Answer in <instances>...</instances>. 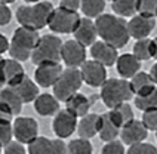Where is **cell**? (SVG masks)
Instances as JSON below:
<instances>
[{
  "label": "cell",
  "instance_id": "6da1fadb",
  "mask_svg": "<svg viewBox=\"0 0 157 154\" xmlns=\"http://www.w3.org/2000/svg\"><path fill=\"white\" fill-rule=\"evenodd\" d=\"M95 25L101 40L113 44L117 49L124 48L131 40L128 22L124 18L119 15L101 13L98 18H95Z\"/></svg>",
  "mask_w": 157,
  "mask_h": 154
},
{
  "label": "cell",
  "instance_id": "7a4b0ae2",
  "mask_svg": "<svg viewBox=\"0 0 157 154\" xmlns=\"http://www.w3.org/2000/svg\"><path fill=\"white\" fill-rule=\"evenodd\" d=\"M53 9L55 8L51 2L42 0L31 6H19L17 9V21L21 27L39 31L49 24Z\"/></svg>",
  "mask_w": 157,
  "mask_h": 154
},
{
  "label": "cell",
  "instance_id": "3957f363",
  "mask_svg": "<svg viewBox=\"0 0 157 154\" xmlns=\"http://www.w3.org/2000/svg\"><path fill=\"white\" fill-rule=\"evenodd\" d=\"M39 39H40L39 31L19 25L13 31V36L10 39V44H9L10 58L19 61V62L30 60L34 48L39 43Z\"/></svg>",
  "mask_w": 157,
  "mask_h": 154
},
{
  "label": "cell",
  "instance_id": "277c9868",
  "mask_svg": "<svg viewBox=\"0 0 157 154\" xmlns=\"http://www.w3.org/2000/svg\"><path fill=\"white\" fill-rule=\"evenodd\" d=\"M99 96L105 107L114 108L119 104L131 101L133 98V92L128 79H107L101 86Z\"/></svg>",
  "mask_w": 157,
  "mask_h": 154
},
{
  "label": "cell",
  "instance_id": "5b68a950",
  "mask_svg": "<svg viewBox=\"0 0 157 154\" xmlns=\"http://www.w3.org/2000/svg\"><path fill=\"white\" fill-rule=\"evenodd\" d=\"M62 40L55 34L40 36L39 43L31 53V61L34 65H40L44 62H59L61 61Z\"/></svg>",
  "mask_w": 157,
  "mask_h": 154
},
{
  "label": "cell",
  "instance_id": "8992f818",
  "mask_svg": "<svg viewBox=\"0 0 157 154\" xmlns=\"http://www.w3.org/2000/svg\"><path fill=\"white\" fill-rule=\"evenodd\" d=\"M83 85V77L78 67H67L62 70L59 79L55 82L53 95L59 99V102H65L70 96L77 94L78 89Z\"/></svg>",
  "mask_w": 157,
  "mask_h": 154
},
{
  "label": "cell",
  "instance_id": "52a82bcc",
  "mask_svg": "<svg viewBox=\"0 0 157 154\" xmlns=\"http://www.w3.org/2000/svg\"><path fill=\"white\" fill-rule=\"evenodd\" d=\"M78 22H80L78 12L67 10L58 6L56 9H53L48 27L51 28V31L58 34H73L74 30L77 28Z\"/></svg>",
  "mask_w": 157,
  "mask_h": 154
},
{
  "label": "cell",
  "instance_id": "ba28073f",
  "mask_svg": "<svg viewBox=\"0 0 157 154\" xmlns=\"http://www.w3.org/2000/svg\"><path fill=\"white\" fill-rule=\"evenodd\" d=\"M80 73L83 77V82L92 87H101L102 83L108 79L107 77V67L95 60L85 61L80 65Z\"/></svg>",
  "mask_w": 157,
  "mask_h": 154
},
{
  "label": "cell",
  "instance_id": "9c48e42d",
  "mask_svg": "<svg viewBox=\"0 0 157 154\" xmlns=\"http://www.w3.org/2000/svg\"><path fill=\"white\" fill-rule=\"evenodd\" d=\"M13 138L22 142L24 145H28L31 141H34L39 137V125L31 117H17L13 121Z\"/></svg>",
  "mask_w": 157,
  "mask_h": 154
},
{
  "label": "cell",
  "instance_id": "30bf717a",
  "mask_svg": "<svg viewBox=\"0 0 157 154\" xmlns=\"http://www.w3.org/2000/svg\"><path fill=\"white\" fill-rule=\"evenodd\" d=\"M77 123L78 117L74 116L71 111L65 110H59L55 114V119L52 123V130L58 138H68L71 137L76 130H77Z\"/></svg>",
  "mask_w": 157,
  "mask_h": 154
},
{
  "label": "cell",
  "instance_id": "8fae6325",
  "mask_svg": "<svg viewBox=\"0 0 157 154\" xmlns=\"http://www.w3.org/2000/svg\"><path fill=\"white\" fill-rule=\"evenodd\" d=\"M86 46L82 44L80 42L74 40H67L62 43L61 51V61L67 67H78L86 61Z\"/></svg>",
  "mask_w": 157,
  "mask_h": 154
},
{
  "label": "cell",
  "instance_id": "7c38bea8",
  "mask_svg": "<svg viewBox=\"0 0 157 154\" xmlns=\"http://www.w3.org/2000/svg\"><path fill=\"white\" fill-rule=\"evenodd\" d=\"M27 153L30 154H64L67 153V145L62 138L49 139L46 137H37L27 147Z\"/></svg>",
  "mask_w": 157,
  "mask_h": 154
},
{
  "label": "cell",
  "instance_id": "4fadbf2b",
  "mask_svg": "<svg viewBox=\"0 0 157 154\" xmlns=\"http://www.w3.org/2000/svg\"><path fill=\"white\" fill-rule=\"evenodd\" d=\"M62 65L59 62H44L37 65L34 71V80L40 87H52L62 73Z\"/></svg>",
  "mask_w": 157,
  "mask_h": 154
},
{
  "label": "cell",
  "instance_id": "5bb4252c",
  "mask_svg": "<svg viewBox=\"0 0 157 154\" xmlns=\"http://www.w3.org/2000/svg\"><path fill=\"white\" fill-rule=\"evenodd\" d=\"M154 27H156V18L145 17L141 13L131 17V19L128 21L129 36H131V39H135V40L148 37L150 33L154 30Z\"/></svg>",
  "mask_w": 157,
  "mask_h": 154
},
{
  "label": "cell",
  "instance_id": "9a60e30c",
  "mask_svg": "<svg viewBox=\"0 0 157 154\" xmlns=\"http://www.w3.org/2000/svg\"><path fill=\"white\" fill-rule=\"evenodd\" d=\"M120 139L123 144L126 145H132L141 141H145L148 137V129L144 126V123L141 120H131L129 123H126L124 126L120 129Z\"/></svg>",
  "mask_w": 157,
  "mask_h": 154
},
{
  "label": "cell",
  "instance_id": "2e32d148",
  "mask_svg": "<svg viewBox=\"0 0 157 154\" xmlns=\"http://www.w3.org/2000/svg\"><path fill=\"white\" fill-rule=\"evenodd\" d=\"M90 56L92 60L101 62L105 67H111V65H116L119 53H117V48H114L113 44L104 42V40H99V42L96 40L90 46Z\"/></svg>",
  "mask_w": 157,
  "mask_h": 154
},
{
  "label": "cell",
  "instance_id": "e0dca14e",
  "mask_svg": "<svg viewBox=\"0 0 157 154\" xmlns=\"http://www.w3.org/2000/svg\"><path fill=\"white\" fill-rule=\"evenodd\" d=\"M74 39L80 42L85 46H92L98 39V30H96L95 21H92V18H80L77 28L74 30Z\"/></svg>",
  "mask_w": 157,
  "mask_h": 154
},
{
  "label": "cell",
  "instance_id": "ac0fdd59",
  "mask_svg": "<svg viewBox=\"0 0 157 154\" xmlns=\"http://www.w3.org/2000/svg\"><path fill=\"white\" fill-rule=\"evenodd\" d=\"M101 121H102L101 114H96V113H87L83 117H80L77 123L78 137L87 138V139L96 137L101 128Z\"/></svg>",
  "mask_w": 157,
  "mask_h": 154
},
{
  "label": "cell",
  "instance_id": "d6986e66",
  "mask_svg": "<svg viewBox=\"0 0 157 154\" xmlns=\"http://www.w3.org/2000/svg\"><path fill=\"white\" fill-rule=\"evenodd\" d=\"M141 62L142 61L138 60L133 53H123V55H119V58L116 61V68L120 77L129 80L138 71H141Z\"/></svg>",
  "mask_w": 157,
  "mask_h": 154
},
{
  "label": "cell",
  "instance_id": "ffe728a7",
  "mask_svg": "<svg viewBox=\"0 0 157 154\" xmlns=\"http://www.w3.org/2000/svg\"><path fill=\"white\" fill-rule=\"evenodd\" d=\"M34 110L43 117L55 116L59 111V99L51 94H39L34 99Z\"/></svg>",
  "mask_w": 157,
  "mask_h": 154
},
{
  "label": "cell",
  "instance_id": "44dd1931",
  "mask_svg": "<svg viewBox=\"0 0 157 154\" xmlns=\"http://www.w3.org/2000/svg\"><path fill=\"white\" fill-rule=\"evenodd\" d=\"M90 107H92V101L87 98L86 95L80 94V92L74 94L65 101V108L73 113L74 116H77L78 119L90 111Z\"/></svg>",
  "mask_w": 157,
  "mask_h": 154
},
{
  "label": "cell",
  "instance_id": "7402d4cb",
  "mask_svg": "<svg viewBox=\"0 0 157 154\" xmlns=\"http://www.w3.org/2000/svg\"><path fill=\"white\" fill-rule=\"evenodd\" d=\"M12 87L21 96V99H22L24 104L34 102V99L37 98V95H39V85L36 83V80H31L28 76H25L18 85L12 86Z\"/></svg>",
  "mask_w": 157,
  "mask_h": 154
},
{
  "label": "cell",
  "instance_id": "603a6c76",
  "mask_svg": "<svg viewBox=\"0 0 157 154\" xmlns=\"http://www.w3.org/2000/svg\"><path fill=\"white\" fill-rule=\"evenodd\" d=\"M24 67L21 65V62L13 58L6 60L5 62V79H6V86H15L18 85L24 77H25Z\"/></svg>",
  "mask_w": 157,
  "mask_h": 154
},
{
  "label": "cell",
  "instance_id": "cb8c5ba5",
  "mask_svg": "<svg viewBox=\"0 0 157 154\" xmlns=\"http://www.w3.org/2000/svg\"><path fill=\"white\" fill-rule=\"evenodd\" d=\"M129 83H131L133 96H135V95L145 94V92H150L153 87L157 86L156 83L153 82L150 73H144V71H138L133 77H131V79H129Z\"/></svg>",
  "mask_w": 157,
  "mask_h": 154
},
{
  "label": "cell",
  "instance_id": "d4e9b609",
  "mask_svg": "<svg viewBox=\"0 0 157 154\" xmlns=\"http://www.w3.org/2000/svg\"><path fill=\"white\" fill-rule=\"evenodd\" d=\"M0 102L8 105L9 108L13 111V114H19L22 111L24 102H22L21 96L17 94V90L12 86H6V87L0 89Z\"/></svg>",
  "mask_w": 157,
  "mask_h": 154
},
{
  "label": "cell",
  "instance_id": "484cf974",
  "mask_svg": "<svg viewBox=\"0 0 157 154\" xmlns=\"http://www.w3.org/2000/svg\"><path fill=\"white\" fill-rule=\"evenodd\" d=\"M107 113L111 117V120H113L116 125H119L120 128L124 126L126 123H129L131 120H133V110H132L129 102L119 104L117 107L110 108V111H107Z\"/></svg>",
  "mask_w": 157,
  "mask_h": 154
},
{
  "label": "cell",
  "instance_id": "4316f807",
  "mask_svg": "<svg viewBox=\"0 0 157 154\" xmlns=\"http://www.w3.org/2000/svg\"><path fill=\"white\" fill-rule=\"evenodd\" d=\"M101 117H102V121H101V128H99V132H98V137L101 138V141H104V142L116 139L120 135V129L122 128L111 120L108 113H104Z\"/></svg>",
  "mask_w": 157,
  "mask_h": 154
},
{
  "label": "cell",
  "instance_id": "83f0119b",
  "mask_svg": "<svg viewBox=\"0 0 157 154\" xmlns=\"http://www.w3.org/2000/svg\"><path fill=\"white\" fill-rule=\"evenodd\" d=\"M111 9L114 15L122 18H131L138 13L140 9V0H113Z\"/></svg>",
  "mask_w": 157,
  "mask_h": 154
},
{
  "label": "cell",
  "instance_id": "f1b7e54d",
  "mask_svg": "<svg viewBox=\"0 0 157 154\" xmlns=\"http://www.w3.org/2000/svg\"><path fill=\"white\" fill-rule=\"evenodd\" d=\"M135 107L140 111H148V110H154L157 108V86L153 87L150 92L141 95H135Z\"/></svg>",
  "mask_w": 157,
  "mask_h": 154
},
{
  "label": "cell",
  "instance_id": "f546056e",
  "mask_svg": "<svg viewBox=\"0 0 157 154\" xmlns=\"http://www.w3.org/2000/svg\"><path fill=\"white\" fill-rule=\"evenodd\" d=\"M82 12L87 18H98L101 13H104L105 0H82Z\"/></svg>",
  "mask_w": 157,
  "mask_h": 154
},
{
  "label": "cell",
  "instance_id": "4dcf8cb0",
  "mask_svg": "<svg viewBox=\"0 0 157 154\" xmlns=\"http://www.w3.org/2000/svg\"><path fill=\"white\" fill-rule=\"evenodd\" d=\"M132 53L141 61H148L153 58V46H151V39H140L133 44Z\"/></svg>",
  "mask_w": 157,
  "mask_h": 154
},
{
  "label": "cell",
  "instance_id": "1f68e13d",
  "mask_svg": "<svg viewBox=\"0 0 157 154\" xmlns=\"http://www.w3.org/2000/svg\"><path fill=\"white\" fill-rule=\"evenodd\" d=\"M67 151L70 154H92L94 148L90 144V139L87 138H77L70 141V144L67 145Z\"/></svg>",
  "mask_w": 157,
  "mask_h": 154
},
{
  "label": "cell",
  "instance_id": "d6a6232c",
  "mask_svg": "<svg viewBox=\"0 0 157 154\" xmlns=\"http://www.w3.org/2000/svg\"><path fill=\"white\" fill-rule=\"evenodd\" d=\"M13 139V126L9 120L0 121V145L5 147Z\"/></svg>",
  "mask_w": 157,
  "mask_h": 154
},
{
  "label": "cell",
  "instance_id": "836d02e7",
  "mask_svg": "<svg viewBox=\"0 0 157 154\" xmlns=\"http://www.w3.org/2000/svg\"><path fill=\"white\" fill-rule=\"evenodd\" d=\"M138 13L145 17L157 18V0H140Z\"/></svg>",
  "mask_w": 157,
  "mask_h": 154
},
{
  "label": "cell",
  "instance_id": "e575fe53",
  "mask_svg": "<svg viewBox=\"0 0 157 154\" xmlns=\"http://www.w3.org/2000/svg\"><path fill=\"white\" fill-rule=\"evenodd\" d=\"M128 153L129 154H157V148L154 145H151V144H147V142L141 141V142L129 145Z\"/></svg>",
  "mask_w": 157,
  "mask_h": 154
},
{
  "label": "cell",
  "instance_id": "d590c367",
  "mask_svg": "<svg viewBox=\"0 0 157 154\" xmlns=\"http://www.w3.org/2000/svg\"><path fill=\"white\" fill-rule=\"evenodd\" d=\"M141 121L144 123L145 128L148 129V132H156L157 130V108L148 110V111H142Z\"/></svg>",
  "mask_w": 157,
  "mask_h": 154
},
{
  "label": "cell",
  "instance_id": "8d00e7d4",
  "mask_svg": "<svg viewBox=\"0 0 157 154\" xmlns=\"http://www.w3.org/2000/svg\"><path fill=\"white\" fill-rule=\"evenodd\" d=\"M102 154H124V144L122 141H117V139H111L108 142H105V145L101 150Z\"/></svg>",
  "mask_w": 157,
  "mask_h": 154
},
{
  "label": "cell",
  "instance_id": "74e56055",
  "mask_svg": "<svg viewBox=\"0 0 157 154\" xmlns=\"http://www.w3.org/2000/svg\"><path fill=\"white\" fill-rule=\"evenodd\" d=\"M3 153L5 154H25L27 150L24 148V144L22 142H19V141H10L8 145L3 147Z\"/></svg>",
  "mask_w": 157,
  "mask_h": 154
},
{
  "label": "cell",
  "instance_id": "f35d334b",
  "mask_svg": "<svg viewBox=\"0 0 157 154\" xmlns=\"http://www.w3.org/2000/svg\"><path fill=\"white\" fill-rule=\"evenodd\" d=\"M10 19H12V10H10V8L8 5L0 2V27L8 25L10 22Z\"/></svg>",
  "mask_w": 157,
  "mask_h": 154
},
{
  "label": "cell",
  "instance_id": "ab89813d",
  "mask_svg": "<svg viewBox=\"0 0 157 154\" xmlns=\"http://www.w3.org/2000/svg\"><path fill=\"white\" fill-rule=\"evenodd\" d=\"M80 6H82V0H59V8H64L67 10L78 12Z\"/></svg>",
  "mask_w": 157,
  "mask_h": 154
},
{
  "label": "cell",
  "instance_id": "60d3db41",
  "mask_svg": "<svg viewBox=\"0 0 157 154\" xmlns=\"http://www.w3.org/2000/svg\"><path fill=\"white\" fill-rule=\"evenodd\" d=\"M15 114H13V111L9 108L8 105H5V104L0 102V121L2 120H12V117H13Z\"/></svg>",
  "mask_w": 157,
  "mask_h": 154
},
{
  "label": "cell",
  "instance_id": "b9f144b4",
  "mask_svg": "<svg viewBox=\"0 0 157 154\" xmlns=\"http://www.w3.org/2000/svg\"><path fill=\"white\" fill-rule=\"evenodd\" d=\"M5 62H6V60L0 55V89L6 86V79H5Z\"/></svg>",
  "mask_w": 157,
  "mask_h": 154
},
{
  "label": "cell",
  "instance_id": "7bdbcfd3",
  "mask_svg": "<svg viewBox=\"0 0 157 154\" xmlns=\"http://www.w3.org/2000/svg\"><path fill=\"white\" fill-rule=\"evenodd\" d=\"M9 44H10V40H8L6 36L0 34V55L5 52H9Z\"/></svg>",
  "mask_w": 157,
  "mask_h": 154
},
{
  "label": "cell",
  "instance_id": "ee69618b",
  "mask_svg": "<svg viewBox=\"0 0 157 154\" xmlns=\"http://www.w3.org/2000/svg\"><path fill=\"white\" fill-rule=\"evenodd\" d=\"M150 76L153 79V82L157 85V61H156V64L151 67V70H150Z\"/></svg>",
  "mask_w": 157,
  "mask_h": 154
},
{
  "label": "cell",
  "instance_id": "f6af8a7d",
  "mask_svg": "<svg viewBox=\"0 0 157 154\" xmlns=\"http://www.w3.org/2000/svg\"><path fill=\"white\" fill-rule=\"evenodd\" d=\"M151 46H153V58L157 61V37L151 40Z\"/></svg>",
  "mask_w": 157,
  "mask_h": 154
},
{
  "label": "cell",
  "instance_id": "bcb514c9",
  "mask_svg": "<svg viewBox=\"0 0 157 154\" xmlns=\"http://www.w3.org/2000/svg\"><path fill=\"white\" fill-rule=\"evenodd\" d=\"M2 3H5V5H10V3H15L17 0H0Z\"/></svg>",
  "mask_w": 157,
  "mask_h": 154
},
{
  "label": "cell",
  "instance_id": "7dc6e473",
  "mask_svg": "<svg viewBox=\"0 0 157 154\" xmlns=\"http://www.w3.org/2000/svg\"><path fill=\"white\" fill-rule=\"evenodd\" d=\"M25 3H37V2H40V0H24Z\"/></svg>",
  "mask_w": 157,
  "mask_h": 154
},
{
  "label": "cell",
  "instance_id": "c3c4849f",
  "mask_svg": "<svg viewBox=\"0 0 157 154\" xmlns=\"http://www.w3.org/2000/svg\"><path fill=\"white\" fill-rule=\"evenodd\" d=\"M2 151H3V147L0 145V153H2Z\"/></svg>",
  "mask_w": 157,
  "mask_h": 154
},
{
  "label": "cell",
  "instance_id": "681fc988",
  "mask_svg": "<svg viewBox=\"0 0 157 154\" xmlns=\"http://www.w3.org/2000/svg\"><path fill=\"white\" fill-rule=\"evenodd\" d=\"M105 2H113V0H105Z\"/></svg>",
  "mask_w": 157,
  "mask_h": 154
},
{
  "label": "cell",
  "instance_id": "f907efd6",
  "mask_svg": "<svg viewBox=\"0 0 157 154\" xmlns=\"http://www.w3.org/2000/svg\"><path fill=\"white\" fill-rule=\"evenodd\" d=\"M156 138H157V130H156Z\"/></svg>",
  "mask_w": 157,
  "mask_h": 154
}]
</instances>
